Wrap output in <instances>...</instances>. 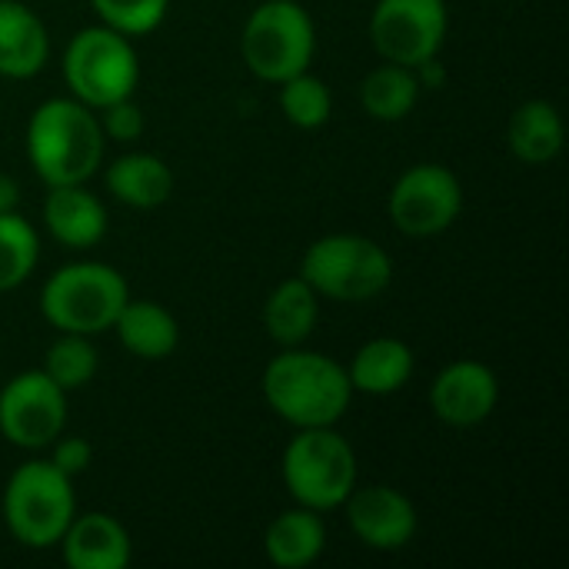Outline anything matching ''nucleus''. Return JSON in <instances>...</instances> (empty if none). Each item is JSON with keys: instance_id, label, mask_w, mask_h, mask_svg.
Masks as SVG:
<instances>
[{"instance_id": "f257e3e1", "label": "nucleus", "mask_w": 569, "mask_h": 569, "mask_svg": "<svg viewBox=\"0 0 569 569\" xmlns=\"http://www.w3.org/2000/svg\"><path fill=\"white\" fill-rule=\"evenodd\" d=\"M260 387L267 407L297 430L337 427L353 400L347 367L300 347H287L280 357H273Z\"/></svg>"}, {"instance_id": "f03ea898", "label": "nucleus", "mask_w": 569, "mask_h": 569, "mask_svg": "<svg viewBox=\"0 0 569 569\" xmlns=\"http://www.w3.org/2000/svg\"><path fill=\"white\" fill-rule=\"evenodd\" d=\"M27 160L47 187L87 183L103 163V130L97 110L73 97L43 100L27 120Z\"/></svg>"}, {"instance_id": "7ed1b4c3", "label": "nucleus", "mask_w": 569, "mask_h": 569, "mask_svg": "<svg viewBox=\"0 0 569 569\" xmlns=\"http://www.w3.org/2000/svg\"><path fill=\"white\" fill-rule=\"evenodd\" d=\"M130 287L120 270L97 260H80L53 270L40 290V313L60 333L97 337L113 330Z\"/></svg>"}, {"instance_id": "20e7f679", "label": "nucleus", "mask_w": 569, "mask_h": 569, "mask_svg": "<svg viewBox=\"0 0 569 569\" xmlns=\"http://www.w3.org/2000/svg\"><path fill=\"white\" fill-rule=\"evenodd\" d=\"M73 517V480L60 473L50 460H30L10 473L0 497V520L17 543L30 550L57 547Z\"/></svg>"}, {"instance_id": "39448f33", "label": "nucleus", "mask_w": 569, "mask_h": 569, "mask_svg": "<svg viewBox=\"0 0 569 569\" xmlns=\"http://www.w3.org/2000/svg\"><path fill=\"white\" fill-rule=\"evenodd\" d=\"M280 473L297 507L330 513L357 487V453L333 427L297 430L283 450Z\"/></svg>"}, {"instance_id": "423d86ee", "label": "nucleus", "mask_w": 569, "mask_h": 569, "mask_svg": "<svg viewBox=\"0 0 569 569\" xmlns=\"http://www.w3.org/2000/svg\"><path fill=\"white\" fill-rule=\"evenodd\" d=\"M300 277L340 303H367L380 297L393 280V260L387 250L360 233H327L313 240L300 260Z\"/></svg>"}, {"instance_id": "0eeeda50", "label": "nucleus", "mask_w": 569, "mask_h": 569, "mask_svg": "<svg viewBox=\"0 0 569 569\" xmlns=\"http://www.w3.org/2000/svg\"><path fill=\"white\" fill-rule=\"evenodd\" d=\"M63 80L70 97L90 110L133 97L140 83V60L130 37L107 23L77 30L63 50Z\"/></svg>"}, {"instance_id": "6e6552de", "label": "nucleus", "mask_w": 569, "mask_h": 569, "mask_svg": "<svg viewBox=\"0 0 569 569\" xmlns=\"http://www.w3.org/2000/svg\"><path fill=\"white\" fill-rule=\"evenodd\" d=\"M317 50V27L303 3L297 0H263L250 10L240 53L253 77L267 83H280L293 73L310 70Z\"/></svg>"}, {"instance_id": "1a4fd4ad", "label": "nucleus", "mask_w": 569, "mask_h": 569, "mask_svg": "<svg viewBox=\"0 0 569 569\" xmlns=\"http://www.w3.org/2000/svg\"><path fill=\"white\" fill-rule=\"evenodd\" d=\"M447 23V0H377L370 43L383 60L417 67L440 53Z\"/></svg>"}, {"instance_id": "9d476101", "label": "nucleus", "mask_w": 569, "mask_h": 569, "mask_svg": "<svg viewBox=\"0 0 569 569\" xmlns=\"http://www.w3.org/2000/svg\"><path fill=\"white\" fill-rule=\"evenodd\" d=\"M460 210L463 187L443 163H417L390 190V220L407 237H437L453 227Z\"/></svg>"}, {"instance_id": "9b49d317", "label": "nucleus", "mask_w": 569, "mask_h": 569, "mask_svg": "<svg viewBox=\"0 0 569 569\" xmlns=\"http://www.w3.org/2000/svg\"><path fill=\"white\" fill-rule=\"evenodd\" d=\"M67 427V393L43 373L23 370L0 390V437L20 450L50 447Z\"/></svg>"}, {"instance_id": "f8f14e48", "label": "nucleus", "mask_w": 569, "mask_h": 569, "mask_svg": "<svg viewBox=\"0 0 569 569\" xmlns=\"http://www.w3.org/2000/svg\"><path fill=\"white\" fill-rule=\"evenodd\" d=\"M353 537L380 553H397L417 537V507L393 487H353L343 500Z\"/></svg>"}, {"instance_id": "ddd939ff", "label": "nucleus", "mask_w": 569, "mask_h": 569, "mask_svg": "<svg viewBox=\"0 0 569 569\" xmlns=\"http://www.w3.org/2000/svg\"><path fill=\"white\" fill-rule=\"evenodd\" d=\"M500 400L497 373L480 360H457L430 383V410L440 423L467 430L483 423Z\"/></svg>"}, {"instance_id": "4468645a", "label": "nucleus", "mask_w": 569, "mask_h": 569, "mask_svg": "<svg viewBox=\"0 0 569 569\" xmlns=\"http://www.w3.org/2000/svg\"><path fill=\"white\" fill-rule=\"evenodd\" d=\"M60 547L70 569H127L133 557L130 533L110 513L73 517L60 537Z\"/></svg>"}, {"instance_id": "2eb2a0df", "label": "nucleus", "mask_w": 569, "mask_h": 569, "mask_svg": "<svg viewBox=\"0 0 569 569\" xmlns=\"http://www.w3.org/2000/svg\"><path fill=\"white\" fill-rule=\"evenodd\" d=\"M43 223L57 243L87 250L97 247L107 233V207L87 190V183L50 187L43 200Z\"/></svg>"}, {"instance_id": "dca6fc26", "label": "nucleus", "mask_w": 569, "mask_h": 569, "mask_svg": "<svg viewBox=\"0 0 569 569\" xmlns=\"http://www.w3.org/2000/svg\"><path fill=\"white\" fill-rule=\"evenodd\" d=\"M50 37L43 20L20 0H0V77L27 80L43 70Z\"/></svg>"}, {"instance_id": "f3484780", "label": "nucleus", "mask_w": 569, "mask_h": 569, "mask_svg": "<svg viewBox=\"0 0 569 569\" xmlns=\"http://www.w3.org/2000/svg\"><path fill=\"white\" fill-rule=\"evenodd\" d=\"M103 180H107L110 197H117L123 207H133V210L163 207L173 193V170L167 167V160H160L157 153H143V150L117 157L107 167Z\"/></svg>"}, {"instance_id": "a211bd4d", "label": "nucleus", "mask_w": 569, "mask_h": 569, "mask_svg": "<svg viewBox=\"0 0 569 569\" xmlns=\"http://www.w3.org/2000/svg\"><path fill=\"white\" fill-rule=\"evenodd\" d=\"M410 377H413V350L397 337L367 340L347 367V380L353 393H367V397H390L403 390Z\"/></svg>"}, {"instance_id": "6ab92c4d", "label": "nucleus", "mask_w": 569, "mask_h": 569, "mask_svg": "<svg viewBox=\"0 0 569 569\" xmlns=\"http://www.w3.org/2000/svg\"><path fill=\"white\" fill-rule=\"evenodd\" d=\"M327 547V527L317 510L293 507L270 520L263 533V553L277 569H303L320 560Z\"/></svg>"}, {"instance_id": "aec40b11", "label": "nucleus", "mask_w": 569, "mask_h": 569, "mask_svg": "<svg viewBox=\"0 0 569 569\" xmlns=\"http://www.w3.org/2000/svg\"><path fill=\"white\" fill-rule=\"evenodd\" d=\"M113 330L127 353L140 360H167L180 343V327L170 310L153 300H127Z\"/></svg>"}, {"instance_id": "412c9836", "label": "nucleus", "mask_w": 569, "mask_h": 569, "mask_svg": "<svg viewBox=\"0 0 569 569\" xmlns=\"http://www.w3.org/2000/svg\"><path fill=\"white\" fill-rule=\"evenodd\" d=\"M320 317V297L303 277H290L277 283L263 303V327L267 337L280 347H300Z\"/></svg>"}, {"instance_id": "4be33fe9", "label": "nucleus", "mask_w": 569, "mask_h": 569, "mask_svg": "<svg viewBox=\"0 0 569 569\" xmlns=\"http://www.w3.org/2000/svg\"><path fill=\"white\" fill-rule=\"evenodd\" d=\"M510 153L523 163H550L563 150V120L550 100H527L507 123Z\"/></svg>"}, {"instance_id": "5701e85b", "label": "nucleus", "mask_w": 569, "mask_h": 569, "mask_svg": "<svg viewBox=\"0 0 569 569\" xmlns=\"http://www.w3.org/2000/svg\"><path fill=\"white\" fill-rule=\"evenodd\" d=\"M360 100H363V110H367L373 120L397 123V120L410 117V110H413L417 100H420V83H417L413 67L390 63V60L380 63V67H373V70L363 77Z\"/></svg>"}, {"instance_id": "b1692460", "label": "nucleus", "mask_w": 569, "mask_h": 569, "mask_svg": "<svg viewBox=\"0 0 569 569\" xmlns=\"http://www.w3.org/2000/svg\"><path fill=\"white\" fill-rule=\"evenodd\" d=\"M37 257H40V240L37 230L27 223V217H20L17 210L0 213V293L27 283V277L37 267Z\"/></svg>"}, {"instance_id": "393cba45", "label": "nucleus", "mask_w": 569, "mask_h": 569, "mask_svg": "<svg viewBox=\"0 0 569 569\" xmlns=\"http://www.w3.org/2000/svg\"><path fill=\"white\" fill-rule=\"evenodd\" d=\"M277 87H280V110L293 127L317 130L330 120V107H333L330 87L320 77H313L310 70L293 73V77L280 80Z\"/></svg>"}, {"instance_id": "a878e982", "label": "nucleus", "mask_w": 569, "mask_h": 569, "mask_svg": "<svg viewBox=\"0 0 569 569\" xmlns=\"http://www.w3.org/2000/svg\"><path fill=\"white\" fill-rule=\"evenodd\" d=\"M97 363H100V360H97V350H93L90 337L60 333V337L50 343V350H47L40 370H43L63 393H70V390H80V387H87V383L93 380Z\"/></svg>"}, {"instance_id": "bb28decb", "label": "nucleus", "mask_w": 569, "mask_h": 569, "mask_svg": "<svg viewBox=\"0 0 569 569\" xmlns=\"http://www.w3.org/2000/svg\"><path fill=\"white\" fill-rule=\"evenodd\" d=\"M167 3L170 0H90L100 23H107L127 37H143V33L157 30L167 17Z\"/></svg>"}, {"instance_id": "cd10ccee", "label": "nucleus", "mask_w": 569, "mask_h": 569, "mask_svg": "<svg viewBox=\"0 0 569 569\" xmlns=\"http://www.w3.org/2000/svg\"><path fill=\"white\" fill-rule=\"evenodd\" d=\"M97 120H100L103 137L120 140V143H133V140H140L143 123H147V120H143V110L137 107V100H133V97H123V100H113V103L100 107V110H97Z\"/></svg>"}, {"instance_id": "c85d7f7f", "label": "nucleus", "mask_w": 569, "mask_h": 569, "mask_svg": "<svg viewBox=\"0 0 569 569\" xmlns=\"http://www.w3.org/2000/svg\"><path fill=\"white\" fill-rule=\"evenodd\" d=\"M53 457H50V463L60 470V473H67L70 480L73 477H80L87 467H90V460H93V450H90V443L83 440V437H57L53 443Z\"/></svg>"}, {"instance_id": "c756f323", "label": "nucleus", "mask_w": 569, "mask_h": 569, "mask_svg": "<svg viewBox=\"0 0 569 569\" xmlns=\"http://www.w3.org/2000/svg\"><path fill=\"white\" fill-rule=\"evenodd\" d=\"M17 203H20V187H17V180L7 177V173H0V213H13Z\"/></svg>"}]
</instances>
